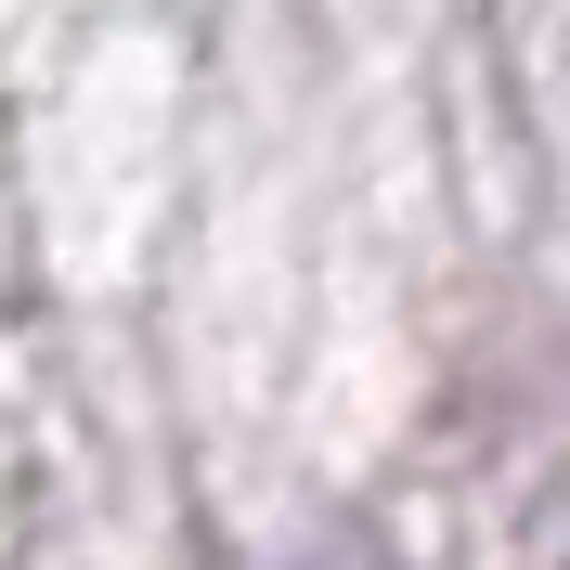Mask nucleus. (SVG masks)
I'll use <instances>...</instances> for the list:
<instances>
[{
  "label": "nucleus",
  "mask_w": 570,
  "mask_h": 570,
  "mask_svg": "<svg viewBox=\"0 0 570 570\" xmlns=\"http://www.w3.org/2000/svg\"><path fill=\"white\" fill-rule=\"evenodd\" d=\"M259 570H402V558L363 544V532H337V544H298V558H259Z\"/></svg>",
  "instance_id": "f257e3e1"
}]
</instances>
